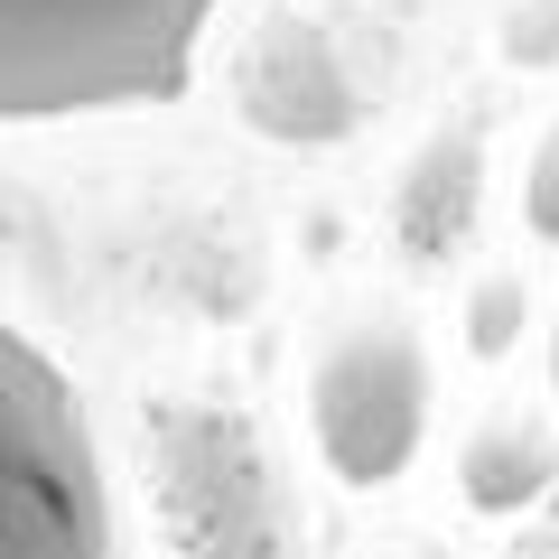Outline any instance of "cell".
<instances>
[{"label":"cell","instance_id":"cell-1","mask_svg":"<svg viewBox=\"0 0 559 559\" xmlns=\"http://www.w3.org/2000/svg\"><path fill=\"white\" fill-rule=\"evenodd\" d=\"M0 559H140L75 373L0 308Z\"/></svg>","mask_w":559,"mask_h":559},{"label":"cell","instance_id":"cell-2","mask_svg":"<svg viewBox=\"0 0 559 559\" xmlns=\"http://www.w3.org/2000/svg\"><path fill=\"white\" fill-rule=\"evenodd\" d=\"M224 0H0V121L178 103Z\"/></svg>","mask_w":559,"mask_h":559},{"label":"cell","instance_id":"cell-3","mask_svg":"<svg viewBox=\"0 0 559 559\" xmlns=\"http://www.w3.org/2000/svg\"><path fill=\"white\" fill-rule=\"evenodd\" d=\"M140 495L159 559H308L299 485L271 429L224 392H168L140 419Z\"/></svg>","mask_w":559,"mask_h":559},{"label":"cell","instance_id":"cell-4","mask_svg":"<svg viewBox=\"0 0 559 559\" xmlns=\"http://www.w3.org/2000/svg\"><path fill=\"white\" fill-rule=\"evenodd\" d=\"M429 419H439V364L411 318L392 308L345 318L308 355V448L336 495H392L429 448Z\"/></svg>","mask_w":559,"mask_h":559},{"label":"cell","instance_id":"cell-5","mask_svg":"<svg viewBox=\"0 0 559 559\" xmlns=\"http://www.w3.org/2000/svg\"><path fill=\"white\" fill-rule=\"evenodd\" d=\"M559 485V419L540 401H495L457 448V503L476 522H522Z\"/></svg>","mask_w":559,"mask_h":559},{"label":"cell","instance_id":"cell-6","mask_svg":"<svg viewBox=\"0 0 559 559\" xmlns=\"http://www.w3.org/2000/svg\"><path fill=\"white\" fill-rule=\"evenodd\" d=\"M522 318H532V289H522L513 271H495V280L476 289V299H466V345H476L485 364H495V355H513V345H522Z\"/></svg>","mask_w":559,"mask_h":559},{"label":"cell","instance_id":"cell-7","mask_svg":"<svg viewBox=\"0 0 559 559\" xmlns=\"http://www.w3.org/2000/svg\"><path fill=\"white\" fill-rule=\"evenodd\" d=\"M522 224H532L540 242H559V131L540 140V159H532V178H522Z\"/></svg>","mask_w":559,"mask_h":559},{"label":"cell","instance_id":"cell-8","mask_svg":"<svg viewBox=\"0 0 559 559\" xmlns=\"http://www.w3.org/2000/svg\"><path fill=\"white\" fill-rule=\"evenodd\" d=\"M364 559H457V550H439V540H382V550H364Z\"/></svg>","mask_w":559,"mask_h":559},{"label":"cell","instance_id":"cell-9","mask_svg":"<svg viewBox=\"0 0 559 559\" xmlns=\"http://www.w3.org/2000/svg\"><path fill=\"white\" fill-rule=\"evenodd\" d=\"M550 382H559V336H550Z\"/></svg>","mask_w":559,"mask_h":559},{"label":"cell","instance_id":"cell-10","mask_svg":"<svg viewBox=\"0 0 559 559\" xmlns=\"http://www.w3.org/2000/svg\"><path fill=\"white\" fill-rule=\"evenodd\" d=\"M513 559H522V550H513ZM532 559H559V550H532Z\"/></svg>","mask_w":559,"mask_h":559}]
</instances>
